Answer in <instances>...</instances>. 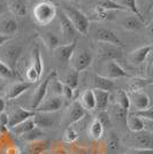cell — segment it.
Wrapping results in <instances>:
<instances>
[{
  "instance_id": "1",
  "label": "cell",
  "mask_w": 153,
  "mask_h": 154,
  "mask_svg": "<svg viewBox=\"0 0 153 154\" xmlns=\"http://www.w3.org/2000/svg\"><path fill=\"white\" fill-rule=\"evenodd\" d=\"M62 12L66 14V16L69 19V21L73 23L74 28L76 29V31L83 36H86L90 32V19L85 14L78 9L75 6H69V5H64L62 6Z\"/></svg>"
},
{
  "instance_id": "2",
  "label": "cell",
  "mask_w": 153,
  "mask_h": 154,
  "mask_svg": "<svg viewBox=\"0 0 153 154\" xmlns=\"http://www.w3.org/2000/svg\"><path fill=\"white\" fill-rule=\"evenodd\" d=\"M58 14L57 6L50 1L44 0L42 2L37 4L36 6L32 7V16L36 23L39 26H47L50 24Z\"/></svg>"
},
{
  "instance_id": "3",
  "label": "cell",
  "mask_w": 153,
  "mask_h": 154,
  "mask_svg": "<svg viewBox=\"0 0 153 154\" xmlns=\"http://www.w3.org/2000/svg\"><path fill=\"white\" fill-rule=\"evenodd\" d=\"M22 52H23V45L13 42L12 39L0 47V61H2L9 68L15 70L20 58L22 55Z\"/></svg>"
},
{
  "instance_id": "4",
  "label": "cell",
  "mask_w": 153,
  "mask_h": 154,
  "mask_svg": "<svg viewBox=\"0 0 153 154\" xmlns=\"http://www.w3.org/2000/svg\"><path fill=\"white\" fill-rule=\"evenodd\" d=\"M92 38L95 39L97 43H106V44L116 45L119 47L123 46V43L120 39V37L113 30L104 28V26H96L92 30Z\"/></svg>"
},
{
  "instance_id": "5",
  "label": "cell",
  "mask_w": 153,
  "mask_h": 154,
  "mask_svg": "<svg viewBox=\"0 0 153 154\" xmlns=\"http://www.w3.org/2000/svg\"><path fill=\"white\" fill-rule=\"evenodd\" d=\"M99 75L106 77V78H109V79L130 77V75L128 74L127 71L116 62V60H109V61H106V62H102Z\"/></svg>"
},
{
  "instance_id": "6",
  "label": "cell",
  "mask_w": 153,
  "mask_h": 154,
  "mask_svg": "<svg viewBox=\"0 0 153 154\" xmlns=\"http://www.w3.org/2000/svg\"><path fill=\"white\" fill-rule=\"evenodd\" d=\"M60 28H61V33H62V40L64 44H69L76 40V29L74 28L73 23L69 21V19L66 16V14L62 12V9H58L57 14Z\"/></svg>"
},
{
  "instance_id": "7",
  "label": "cell",
  "mask_w": 153,
  "mask_h": 154,
  "mask_svg": "<svg viewBox=\"0 0 153 154\" xmlns=\"http://www.w3.org/2000/svg\"><path fill=\"white\" fill-rule=\"evenodd\" d=\"M85 114H86V110L81 105V103L78 100H74L73 103H70L68 108L66 109V113L64 116V124L67 127H71L73 124L80 122L85 116Z\"/></svg>"
},
{
  "instance_id": "8",
  "label": "cell",
  "mask_w": 153,
  "mask_h": 154,
  "mask_svg": "<svg viewBox=\"0 0 153 154\" xmlns=\"http://www.w3.org/2000/svg\"><path fill=\"white\" fill-rule=\"evenodd\" d=\"M97 54H98V60L100 62H106L109 60H117L122 58V50L121 47L112 44H106V43H98L97 47Z\"/></svg>"
},
{
  "instance_id": "9",
  "label": "cell",
  "mask_w": 153,
  "mask_h": 154,
  "mask_svg": "<svg viewBox=\"0 0 153 154\" xmlns=\"http://www.w3.org/2000/svg\"><path fill=\"white\" fill-rule=\"evenodd\" d=\"M92 61H93V55L90 51L88 50H81L78 52L75 51L73 58L70 60L71 69L81 72V71L85 70L86 68H89Z\"/></svg>"
},
{
  "instance_id": "10",
  "label": "cell",
  "mask_w": 153,
  "mask_h": 154,
  "mask_svg": "<svg viewBox=\"0 0 153 154\" xmlns=\"http://www.w3.org/2000/svg\"><path fill=\"white\" fill-rule=\"evenodd\" d=\"M54 75H57V71L55 70L51 71L44 81H42L40 84L36 88V90H35L33 94H32V98H31V109L32 110L36 112V108L38 107L40 103H43V100L46 98L47 91H48V85H50V82H51L52 77L54 76Z\"/></svg>"
},
{
  "instance_id": "11",
  "label": "cell",
  "mask_w": 153,
  "mask_h": 154,
  "mask_svg": "<svg viewBox=\"0 0 153 154\" xmlns=\"http://www.w3.org/2000/svg\"><path fill=\"white\" fill-rule=\"evenodd\" d=\"M130 144V148H153V134L147 130L133 132Z\"/></svg>"
},
{
  "instance_id": "12",
  "label": "cell",
  "mask_w": 153,
  "mask_h": 154,
  "mask_svg": "<svg viewBox=\"0 0 153 154\" xmlns=\"http://www.w3.org/2000/svg\"><path fill=\"white\" fill-rule=\"evenodd\" d=\"M17 29H19V22L17 17L14 14L8 12L5 15L0 16V33L13 37L17 32Z\"/></svg>"
},
{
  "instance_id": "13",
  "label": "cell",
  "mask_w": 153,
  "mask_h": 154,
  "mask_svg": "<svg viewBox=\"0 0 153 154\" xmlns=\"http://www.w3.org/2000/svg\"><path fill=\"white\" fill-rule=\"evenodd\" d=\"M36 114L35 110L32 109H24L22 107H16L13 112L9 114V123H8V128L12 129L16 125H19L20 123L24 122L29 119H32Z\"/></svg>"
},
{
  "instance_id": "14",
  "label": "cell",
  "mask_w": 153,
  "mask_h": 154,
  "mask_svg": "<svg viewBox=\"0 0 153 154\" xmlns=\"http://www.w3.org/2000/svg\"><path fill=\"white\" fill-rule=\"evenodd\" d=\"M77 40L69 43V44H64V45H59L53 51L54 58L57 59L59 62L61 63H68L73 58L74 53H75V48H76Z\"/></svg>"
},
{
  "instance_id": "15",
  "label": "cell",
  "mask_w": 153,
  "mask_h": 154,
  "mask_svg": "<svg viewBox=\"0 0 153 154\" xmlns=\"http://www.w3.org/2000/svg\"><path fill=\"white\" fill-rule=\"evenodd\" d=\"M64 105V99L62 97L59 96H52L48 98H45L43 103L39 105L36 108V112L40 113H54L62 108Z\"/></svg>"
},
{
  "instance_id": "16",
  "label": "cell",
  "mask_w": 153,
  "mask_h": 154,
  "mask_svg": "<svg viewBox=\"0 0 153 154\" xmlns=\"http://www.w3.org/2000/svg\"><path fill=\"white\" fill-rule=\"evenodd\" d=\"M130 97V103L131 106L136 109V112L146 109L151 106V98L147 96L143 91H133L128 92Z\"/></svg>"
},
{
  "instance_id": "17",
  "label": "cell",
  "mask_w": 153,
  "mask_h": 154,
  "mask_svg": "<svg viewBox=\"0 0 153 154\" xmlns=\"http://www.w3.org/2000/svg\"><path fill=\"white\" fill-rule=\"evenodd\" d=\"M153 47L151 45H145L140 46L138 48L134 50L133 52L129 53L128 59L130 61V63L134 66H140L145 62V60L147 59V57L151 54Z\"/></svg>"
},
{
  "instance_id": "18",
  "label": "cell",
  "mask_w": 153,
  "mask_h": 154,
  "mask_svg": "<svg viewBox=\"0 0 153 154\" xmlns=\"http://www.w3.org/2000/svg\"><path fill=\"white\" fill-rule=\"evenodd\" d=\"M31 83L27 82V81H19L13 83L6 92V99L8 100H13L16 99L17 97H20L21 94H23L26 91H28L31 88Z\"/></svg>"
},
{
  "instance_id": "19",
  "label": "cell",
  "mask_w": 153,
  "mask_h": 154,
  "mask_svg": "<svg viewBox=\"0 0 153 154\" xmlns=\"http://www.w3.org/2000/svg\"><path fill=\"white\" fill-rule=\"evenodd\" d=\"M52 113H40L36 112L33 119L35 125L39 129H51L55 125V119L51 115Z\"/></svg>"
},
{
  "instance_id": "20",
  "label": "cell",
  "mask_w": 153,
  "mask_h": 154,
  "mask_svg": "<svg viewBox=\"0 0 153 154\" xmlns=\"http://www.w3.org/2000/svg\"><path fill=\"white\" fill-rule=\"evenodd\" d=\"M7 4H8L9 12L14 14L16 17H20V19L26 17L28 13V7H29L27 0H7Z\"/></svg>"
},
{
  "instance_id": "21",
  "label": "cell",
  "mask_w": 153,
  "mask_h": 154,
  "mask_svg": "<svg viewBox=\"0 0 153 154\" xmlns=\"http://www.w3.org/2000/svg\"><path fill=\"white\" fill-rule=\"evenodd\" d=\"M121 24L124 29H127L129 31H139L142 28H144V21L137 17L136 15L131 14L128 15L126 17L121 20Z\"/></svg>"
},
{
  "instance_id": "22",
  "label": "cell",
  "mask_w": 153,
  "mask_h": 154,
  "mask_svg": "<svg viewBox=\"0 0 153 154\" xmlns=\"http://www.w3.org/2000/svg\"><path fill=\"white\" fill-rule=\"evenodd\" d=\"M50 147V141L46 139H39L28 143L26 147V154H43Z\"/></svg>"
},
{
  "instance_id": "23",
  "label": "cell",
  "mask_w": 153,
  "mask_h": 154,
  "mask_svg": "<svg viewBox=\"0 0 153 154\" xmlns=\"http://www.w3.org/2000/svg\"><path fill=\"white\" fill-rule=\"evenodd\" d=\"M93 92H95V98H96V109H98L99 112L107 110L111 93L108 91L98 90V89H93Z\"/></svg>"
},
{
  "instance_id": "24",
  "label": "cell",
  "mask_w": 153,
  "mask_h": 154,
  "mask_svg": "<svg viewBox=\"0 0 153 154\" xmlns=\"http://www.w3.org/2000/svg\"><path fill=\"white\" fill-rule=\"evenodd\" d=\"M115 88V83L113 79H109L106 77L101 76L99 74H96L93 76V89H98V90L104 91H111Z\"/></svg>"
},
{
  "instance_id": "25",
  "label": "cell",
  "mask_w": 153,
  "mask_h": 154,
  "mask_svg": "<svg viewBox=\"0 0 153 154\" xmlns=\"http://www.w3.org/2000/svg\"><path fill=\"white\" fill-rule=\"evenodd\" d=\"M91 21L96 22H102V21H108V20L114 19V12L112 11H106L101 7L95 6V9L91 14V17H89Z\"/></svg>"
},
{
  "instance_id": "26",
  "label": "cell",
  "mask_w": 153,
  "mask_h": 154,
  "mask_svg": "<svg viewBox=\"0 0 153 154\" xmlns=\"http://www.w3.org/2000/svg\"><path fill=\"white\" fill-rule=\"evenodd\" d=\"M85 110H95L96 109V98L93 90H85L78 100Z\"/></svg>"
},
{
  "instance_id": "27",
  "label": "cell",
  "mask_w": 153,
  "mask_h": 154,
  "mask_svg": "<svg viewBox=\"0 0 153 154\" xmlns=\"http://www.w3.org/2000/svg\"><path fill=\"white\" fill-rule=\"evenodd\" d=\"M109 115H111V119H113L115 122H117L119 124H121V125L127 127V120H128V115H129V112L121 108L119 105L115 103L114 106L112 107V113Z\"/></svg>"
},
{
  "instance_id": "28",
  "label": "cell",
  "mask_w": 153,
  "mask_h": 154,
  "mask_svg": "<svg viewBox=\"0 0 153 154\" xmlns=\"http://www.w3.org/2000/svg\"><path fill=\"white\" fill-rule=\"evenodd\" d=\"M127 127L131 132H139V131L145 130L144 120H143V119H140L139 116L135 115L134 113L128 115Z\"/></svg>"
},
{
  "instance_id": "29",
  "label": "cell",
  "mask_w": 153,
  "mask_h": 154,
  "mask_svg": "<svg viewBox=\"0 0 153 154\" xmlns=\"http://www.w3.org/2000/svg\"><path fill=\"white\" fill-rule=\"evenodd\" d=\"M30 64L38 71L40 76H43V69H44V64H43V59H42V53L38 46H35L31 51V58H30Z\"/></svg>"
},
{
  "instance_id": "30",
  "label": "cell",
  "mask_w": 153,
  "mask_h": 154,
  "mask_svg": "<svg viewBox=\"0 0 153 154\" xmlns=\"http://www.w3.org/2000/svg\"><path fill=\"white\" fill-rule=\"evenodd\" d=\"M39 36H40V38H42L43 43L45 44V46H46L50 51H54L58 46L61 45V44H60V39L58 38V36L54 35V33L51 31L43 32V33H40Z\"/></svg>"
},
{
  "instance_id": "31",
  "label": "cell",
  "mask_w": 153,
  "mask_h": 154,
  "mask_svg": "<svg viewBox=\"0 0 153 154\" xmlns=\"http://www.w3.org/2000/svg\"><path fill=\"white\" fill-rule=\"evenodd\" d=\"M104 131H105V127L102 125L101 122L97 117H95L89 127L90 137L92 139H95V140H99V139H101L102 136H104Z\"/></svg>"
},
{
  "instance_id": "32",
  "label": "cell",
  "mask_w": 153,
  "mask_h": 154,
  "mask_svg": "<svg viewBox=\"0 0 153 154\" xmlns=\"http://www.w3.org/2000/svg\"><path fill=\"white\" fill-rule=\"evenodd\" d=\"M96 5L101 7L106 11H112V12H117V11H122V12H128L126 7L120 5L116 0H96Z\"/></svg>"
},
{
  "instance_id": "33",
  "label": "cell",
  "mask_w": 153,
  "mask_h": 154,
  "mask_svg": "<svg viewBox=\"0 0 153 154\" xmlns=\"http://www.w3.org/2000/svg\"><path fill=\"white\" fill-rule=\"evenodd\" d=\"M117 2L123 7H126L129 13L134 14L137 17H139L140 20L144 21V17H143L139 6H138V0H117Z\"/></svg>"
},
{
  "instance_id": "34",
  "label": "cell",
  "mask_w": 153,
  "mask_h": 154,
  "mask_svg": "<svg viewBox=\"0 0 153 154\" xmlns=\"http://www.w3.org/2000/svg\"><path fill=\"white\" fill-rule=\"evenodd\" d=\"M115 99H116V103H115L116 105H119L121 108L129 112V109L131 107V103H130V97L128 92H126L124 90H117Z\"/></svg>"
},
{
  "instance_id": "35",
  "label": "cell",
  "mask_w": 153,
  "mask_h": 154,
  "mask_svg": "<svg viewBox=\"0 0 153 154\" xmlns=\"http://www.w3.org/2000/svg\"><path fill=\"white\" fill-rule=\"evenodd\" d=\"M61 82L64 84H66V85H68L73 90H76L78 84H80V72L74 70V69H71L69 72H67L64 75V79Z\"/></svg>"
},
{
  "instance_id": "36",
  "label": "cell",
  "mask_w": 153,
  "mask_h": 154,
  "mask_svg": "<svg viewBox=\"0 0 153 154\" xmlns=\"http://www.w3.org/2000/svg\"><path fill=\"white\" fill-rule=\"evenodd\" d=\"M33 128H36L35 122H33V119H29V120H27V121H24V122L20 123L19 125H16V127L12 128L11 130L13 131L15 135L21 136V137H22L24 134L29 132V131L32 130Z\"/></svg>"
},
{
  "instance_id": "37",
  "label": "cell",
  "mask_w": 153,
  "mask_h": 154,
  "mask_svg": "<svg viewBox=\"0 0 153 154\" xmlns=\"http://www.w3.org/2000/svg\"><path fill=\"white\" fill-rule=\"evenodd\" d=\"M152 82H153L152 78H133L130 84H129V88H130L129 92H133V91H142L143 88H145L146 85L151 84Z\"/></svg>"
},
{
  "instance_id": "38",
  "label": "cell",
  "mask_w": 153,
  "mask_h": 154,
  "mask_svg": "<svg viewBox=\"0 0 153 154\" xmlns=\"http://www.w3.org/2000/svg\"><path fill=\"white\" fill-rule=\"evenodd\" d=\"M106 145H107L108 151L112 153H115V152L119 151V148H120V137L117 136V134L115 131H111L108 134Z\"/></svg>"
},
{
  "instance_id": "39",
  "label": "cell",
  "mask_w": 153,
  "mask_h": 154,
  "mask_svg": "<svg viewBox=\"0 0 153 154\" xmlns=\"http://www.w3.org/2000/svg\"><path fill=\"white\" fill-rule=\"evenodd\" d=\"M45 136V132L39 128H33L32 130H30L29 132H27L22 136V139L26 140L27 143H31V141H36L39 139H43V137Z\"/></svg>"
},
{
  "instance_id": "40",
  "label": "cell",
  "mask_w": 153,
  "mask_h": 154,
  "mask_svg": "<svg viewBox=\"0 0 153 154\" xmlns=\"http://www.w3.org/2000/svg\"><path fill=\"white\" fill-rule=\"evenodd\" d=\"M0 78L2 79H15L16 78L15 70L9 68L2 61H0Z\"/></svg>"
},
{
  "instance_id": "41",
  "label": "cell",
  "mask_w": 153,
  "mask_h": 154,
  "mask_svg": "<svg viewBox=\"0 0 153 154\" xmlns=\"http://www.w3.org/2000/svg\"><path fill=\"white\" fill-rule=\"evenodd\" d=\"M8 123H9V115L7 113H1L0 114V134L1 135H5L8 132Z\"/></svg>"
},
{
  "instance_id": "42",
  "label": "cell",
  "mask_w": 153,
  "mask_h": 154,
  "mask_svg": "<svg viewBox=\"0 0 153 154\" xmlns=\"http://www.w3.org/2000/svg\"><path fill=\"white\" fill-rule=\"evenodd\" d=\"M77 138H78V134H77L76 130L73 127H67L66 131H64V140L71 144V143L76 141Z\"/></svg>"
},
{
  "instance_id": "43",
  "label": "cell",
  "mask_w": 153,
  "mask_h": 154,
  "mask_svg": "<svg viewBox=\"0 0 153 154\" xmlns=\"http://www.w3.org/2000/svg\"><path fill=\"white\" fill-rule=\"evenodd\" d=\"M135 115L139 116L143 120H148V121H153V106H150L148 108L143 109V110H138L135 112Z\"/></svg>"
},
{
  "instance_id": "44",
  "label": "cell",
  "mask_w": 153,
  "mask_h": 154,
  "mask_svg": "<svg viewBox=\"0 0 153 154\" xmlns=\"http://www.w3.org/2000/svg\"><path fill=\"white\" fill-rule=\"evenodd\" d=\"M97 119L101 122V124L105 128L111 125V123H112V119H111V115L107 113V110H101V112H99V114L97 115Z\"/></svg>"
},
{
  "instance_id": "45",
  "label": "cell",
  "mask_w": 153,
  "mask_h": 154,
  "mask_svg": "<svg viewBox=\"0 0 153 154\" xmlns=\"http://www.w3.org/2000/svg\"><path fill=\"white\" fill-rule=\"evenodd\" d=\"M74 91L71 88H69L68 85L64 84V90H62V98H64L66 100H68L70 103H73V98H74Z\"/></svg>"
},
{
  "instance_id": "46",
  "label": "cell",
  "mask_w": 153,
  "mask_h": 154,
  "mask_svg": "<svg viewBox=\"0 0 153 154\" xmlns=\"http://www.w3.org/2000/svg\"><path fill=\"white\" fill-rule=\"evenodd\" d=\"M127 154H153V148H129Z\"/></svg>"
},
{
  "instance_id": "47",
  "label": "cell",
  "mask_w": 153,
  "mask_h": 154,
  "mask_svg": "<svg viewBox=\"0 0 153 154\" xmlns=\"http://www.w3.org/2000/svg\"><path fill=\"white\" fill-rule=\"evenodd\" d=\"M8 12H9V8H8L7 0H0V16L5 15Z\"/></svg>"
},
{
  "instance_id": "48",
  "label": "cell",
  "mask_w": 153,
  "mask_h": 154,
  "mask_svg": "<svg viewBox=\"0 0 153 154\" xmlns=\"http://www.w3.org/2000/svg\"><path fill=\"white\" fill-rule=\"evenodd\" d=\"M142 5L144 6L146 13H150L153 9V0H142Z\"/></svg>"
},
{
  "instance_id": "49",
  "label": "cell",
  "mask_w": 153,
  "mask_h": 154,
  "mask_svg": "<svg viewBox=\"0 0 153 154\" xmlns=\"http://www.w3.org/2000/svg\"><path fill=\"white\" fill-rule=\"evenodd\" d=\"M13 37L11 36H7V35H4V33H0V47L2 45H5L6 43H8L9 40H12Z\"/></svg>"
},
{
  "instance_id": "50",
  "label": "cell",
  "mask_w": 153,
  "mask_h": 154,
  "mask_svg": "<svg viewBox=\"0 0 153 154\" xmlns=\"http://www.w3.org/2000/svg\"><path fill=\"white\" fill-rule=\"evenodd\" d=\"M145 31H146V35L148 37L153 38V21L148 22L146 26H145Z\"/></svg>"
},
{
  "instance_id": "51",
  "label": "cell",
  "mask_w": 153,
  "mask_h": 154,
  "mask_svg": "<svg viewBox=\"0 0 153 154\" xmlns=\"http://www.w3.org/2000/svg\"><path fill=\"white\" fill-rule=\"evenodd\" d=\"M144 124H145V130H147L148 132L153 134V121L144 120Z\"/></svg>"
},
{
  "instance_id": "52",
  "label": "cell",
  "mask_w": 153,
  "mask_h": 154,
  "mask_svg": "<svg viewBox=\"0 0 153 154\" xmlns=\"http://www.w3.org/2000/svg\"><path fill=\"white\" fill-rule=\"evenodd\" d=\"M73 154H88V149L85 147H77L75 151H74V153Z\"/></svg>"
},
{
  "instance_id": "53",
  "label": "cell",
  "mask_w": 153,
  "mask_h": 154,
  "mask_svg": "<svg viewBox=\"0 0 153 154\" xmlns=\"http://www.w3.org/2000/svg\"><path fill=\"white\" fill-rule=\"evenodd\" d=\"M147 75L150 78L153 79V60L151 61V63L148 64V68H147Z\"/></svg>"
},
{
  "instance_id": "54",
  "label": "cell",
  "mask_w": 153,
  "mask_h": 154,
  "mask_svg": "<svg viewBox=\"0 0 153 154\" xmlns=\"http://www.w3.org/2000/svg\"><path fill=\"white\" fill-rule=\"evenodd\" d=\"M5 107H6V101L2 98H0V114L5 112Z\"/></svg>"
},
{
  "instance_id": "55",
  "label": "cell",
  "mask_w": 153,
  "mask_h": 154,
  "mask_svg": "<svg viewBox=\"0 0 153 154\" xmlns=\"http://www.w3.org/2000/svg\"><path fill=\"white\" fill-rule=\"evenodd\" d=\"M28 1V5L30 7H33L36 6L37 4H39V2H42V1H44V0H27Z\"/></svg>"
},
{
  "instance_id": "56",
  "label": "cell",
  "mask_w": 153,
  "mask_h": 154,
  "mask_svg": "<svg viewBox=\"0 0 153 154\" xmlns=\"http://www.w3.org/2000/svg\"><path fill=\"white\" fill-rule=\"evenodd\" d=\"M151 103H153V93H152V100H151Z\"/></svg>"
},
{
  "instance_id": "57",
  "label": "cell",
  "mask_w": 153,
  "mask_h": 154,
  "mask_svg": "<svg viewBox=\"0 0 153 154\" xmlns=\"http://www.w3.org/2000/svg\"><path fill=\"white\" fill-rule=\"evenodd\" d=\"M76 1H78V0H76Z\"/></svg>"
},
{
  "instance_id": "58",
  "label": "cell",
  "mask_w": 153,
  "mask_h": 154,
  "mask_svg": "<svg viewBox=\"0 0 153 154\" xmlns=\"http://www.w3.org/2000/svg\"><path fill=\"white\" fill-rule=\"evenodd\" d=\"M152 11H153V9H152Z\"/></svg>"
}]
</instances>
